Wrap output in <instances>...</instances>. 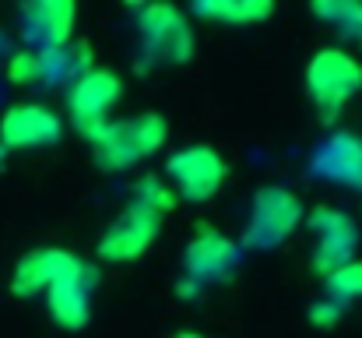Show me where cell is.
I'll list each match as a JSON object with an SVG mask.
<instances>
[{
  "label": "cell",
  "mask_w": 362,
  "mask_h": 338,
  "mask_svg": "<svg viewBox=\"0 0 362 338\" xmlns=\"http://www.w3.org/2000/svg\"><path fill=\"white\" fill-rule=\"evenodd\" d=\"M169 141V123L162 113H137L127 120H106L103 130L88 141L95 166L106 173H123L144 159H151Z\"/></svg>",
  "instance_id": "6da1fadb"
},
{
  "label": "cell",
  "mask_w": 362,
  "mask_h": 338,
  "mask_svg": "<svg viewBox=\"0 0 362 338\" xmlns=\"http://www.w3.org/2000/svg\"><path fill=\"white\" fill-rule=\"evenodd\" d=\"M306 96L327 123H334L341 110L362 96V60L341 46H324L306 64Z\"/></svg>",
  "instance_id": "7a4b0ae2"
},
{
  "label": "cell",
  "mask_w": 362,
  "mask_h": 338,
  "mask_svg": "<svg viewBox=\"0 0 362 338\" xmlns=\"http://www.w3.org/2000/svg\"><path fill=\"white\" fill-rule=\"evenodd\" d=\"M137 32L141 50L148 64L180 67L194 57V32L187 25V14L176 4H144L137 7Z\"/></svg>",
  "instance_id": "3957f363"
},
{
  "label": "cell",
  "mask_w": 362,
  "mask_h": 338,
  "mask_svg": "<svg viewBox=\"0 0 362 338\" xmlns=\"http://www.w3.org/2000/svg\"><path fill=\"white\" fill-rule=\"evenodd\" d=\"M226 180H229V162L211 145H187L165 159V184L173 187L176 201L204 205L222 191Z\"/></svg>",
  "instance_id": "277c9868"
},
{
  "label": "cell",
  "mask_w": 362,
  "mask_h": 338,
  "mask_svg": "<svg viewBox=\"0 0 362 338\" xmlns=\"http://www.w3.org/2000/svg\"><path fill=\"white\" fill-rule=\"evenodd\" d=\"M303 201L296 198V191L288 187H260L250 201V219H246V232H243L240 247L250 250H271L281 247L299 225H303Z\"/></svg>",
  "instance_id": "5b68a950"
},
{
  "label": "cell",
  "mask_w": 362,
  "mask_h": 338,
  "mask_svg": "<svg viewBox=\"0 0 362 338\" xmlns=\"http://www.w3.org/2000/svg\"><path fill=\"white\" fill-rule=\"evenodd\" d=\"M240 264H243V247L233 236H226L211 222L194 225V236L183 247V282H190L194 289H204V286H215V282H229Z\"/></svg>",
  "instance_id": "8992f818"
},
{
  "label": "cell",
  "mask_w": 362,
  "mask_h": 338,
  "mask_svg": "<svg viewBox=\"0 0 362 338\" xmlns=\"http://www.w3.org/2000/svg\"><path fill=\"white\" fill-rule=\"evenodd\" d=\"M120 96L123 81L110 67H92L81 78H74L71 89H67V113H71L74 130L85 141H92L103 130V123L110 120V110L120 103Z\"/></svg>",
  "instance_id": "52a82bcc"
},
{
  "label": "cell",
  "mask_w": 362,
  "mask_h": 338,
  "mask_svg": "<svg viewBox=\"0 0 362 338\" xmlns=\"http://www.w3.org/2000/svg\"><path fill=\"white\" fill-rule=\"evenodd\" d=\"M158 232H162V215H155L151 208L130 201L110 222V229L103 232V240L95 247V257L103 264H130V261H137L151 250Z\"/></svg>",
  "instance_id": "ba28073f"
},
{
  "label": "cell",
  "mask_w": 362,
  "mask_h": 338,
  "mask_svg": "<svg viewBox=\"0 0 362 338\" xmlns=\"http://www.w3.org/2000/svg\"><path fill=\"white\" fill-rule=\"evenodd\" d=\"M64 137V120L42 103H18L0 116V148L4 152H32L53 148Z\"/></svg>",
  "instance_id": "9c48e42d"
},
{
  "label": "cell",
  "mask_w": 362,
  "mask_h": 338,
  "mask_svg": "<svg viewBox=\"0 0 362 338\" xmlns=\"http://www.w3.org/2000/svg\"><path fill=\"white\" fill-rule=\"evenodd\" d=\"M306 225L317 236V247H313V268H317V275H327V271H334V268H341L345 261L356 257L359 225H356V219L349 212L320 205V208H313V215H310Z\"/></svg>",
  "instance_id": "30bf717a"
},
{
  "label": "cell",
  "mask_w": 362,
  "mask_h": 338,
  "mask_svg": "<svg viewBox=\"0 0 362 338\" xmlns=\"http://www.w3.org/2000/svg\"><path fill=\"white\" fill-rule=\"evenodd\" d=\"M92 289H95V268L78 261L71 271H64L46 289L49 317L60 328H67V332H81L92 321Z\"/></svg>",
  "instance_id": "8fae6325"
},
{
  "label": "cell",
  "mask_w": 362,
  "mask_h": 338,
  "mask_svg": "<svg viewBox=\"0 0 362 338\" xmlns=\"http://www.w3.org/2000/svg\"><path fill=\"white\" fill-rule=\"evenodd\" d=\"M21 35L35 46V53L64 50L74 39L78 25V4L71 0H32L21 7Z\"/></svg>",
  "instance_id": "7c38bea8"
},
{
  "label": "cell",
  "mask_w": 362,
  "mask_h": 338,
  "mask_svg": "<svg viewBox=\"0 0 362 338\" xmlns=\"http://www.w3.org/2000/svg\"><path fill=\"white\" fill-rule=\"evenodd\" d=\"M81 257L64 250V247H39V250H28L14 271H11V293L21 296V300H32V296H42L64 271H71Z\"/></svg>",
  "instance_id": "4fadbf2b"
},
{
  "label": "cell",
  "mask_w": 362,
  "mask_h": 338,
  "mask_svg": "<svg viewBox=\"0 0 362 338\" xmlns=\"http://www.w3.org/2000/svg\"><path fill=\"white\" fill-rule=\"evenodd\" d=\"M313 173L320 180L362 191V137L349 134V130L331 134L313 155Z\"/></svg>",
  "instance_id": "5bb4252c"
},
{
  "label": "cell",
  "mask_w": 362,
  "mask_h": 338,
  "mask_svg": "<svg viewBox=\"0 0 362 338\" xmlns=\"http://www.w3.org/2000/svg\"><path fill=\"white\" fill-rule=\"evenodd\" d=\"M194 14L229 28H253L274 14V4L271 0H201L194 4Z\"/></svg>",
  "instance_id": "9a60e30c"
},
{
  "label": "cell",
  "mask_w": 362,
  "mask_h": 338,
  "mask_svg": "<svg viewBox=\"0 0 362 338\" xmlns=\"http://www.w3.org/2000/svg\"><path fill=\"white\" fill-rule=\"evenodd\" d=\"M313 18L327 21L341 39L362 43V0H317Z\"/></svg>",
  "instance_id": "2e32d148"
},
{
  "label": "cell",
  "mask_w": 362,
  "mask_h": 338,
  "mask_svg": "<svg viewBox=\"0 0 362 338\" xmlns=\"http://www.w3.org/2000/svg\"><path fill=\"white\" fill-rule=\"evenodd\" d=\"M324 289H327V300H334V303H341V307L362 300V261L359 257H352V261H345L341 268L327 271V275H324Z\"/></svg>",
  "instance_id": "e0dca14e"
},
{
  "label": "cell",
  "mask_w": 362,
  "mask_h": 338,
  "mask_svg": "<svg viewBox=\"0 0 362 338\" xmlns=\"http://www.w3.org/2000/svg\"><path fill=\"white\" fill-rule=\"evenodd\" d=\"M134 205H144V208H151L155 215H169L180 201H176L173 187H169L158 173H144V176L134 180Z\"/></svg>",
  "instance_id": "ac0fdd59"
},
{
  "label": "cell",
  "mask_w": 362,
  "mask_h": 338,
  "mask_svg": "<svg viewBox=\"0 0 362 338\" xmlns=\"http://www.w3.org/2000/svg\"><path fill=\"white\" fill-rule=\"evenodd\" d=\"M7 81L11 85H39L42 81V57L35 50H18L7 57Z\"/></svg>",
  "instance_id": "d6986e66"
},
{
  "label": "cell",
  "mask_w": 362,
  "mask_h": 338,
  "mask_svg": "<svg viewBox=\"0 0 362 338\" xmlns=\"http://www.w3.org/2000/svg\"><path fill=\"white\" fill-rule=\"evenodd\" d=\"M341 317H345V307H341V303H334V300H327V296H324V300H317V303L310 307V325H313V328H320V332H331Z\"/></svg>",
  "instance_id": "ffe728a7"
},
{
  "label": "cell",
  "mask_w": 362,
  "mask_h": 338,
  "mask_svg": "<svg viewBox=\"0 0 362 338\" xmlns=\"http://www.w3.org/2000/svg\"><path fill=\"white\" fill-rule=\"evenodd\" d=\"M176 338H204V335H201V332H180Z\"/></svg>",
  "instance_id": "44dd1931"
},
{
  "label": "cell",
  "mask_w": 362,
  "mask_h": 338,
  "mask_svg": "<svg viewBox=\"0 0 362 338\" xmlns=\"http://www.w3.org/2000/svg\"><path fill=\"white\" fill-rule=\"evenodd\" d=\"M4 159H7V152H4V148H0V166H4Z\"/></svg>",
  "instance_id": "7402d4cb"
}]
</instances>
